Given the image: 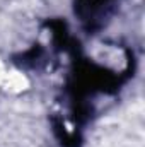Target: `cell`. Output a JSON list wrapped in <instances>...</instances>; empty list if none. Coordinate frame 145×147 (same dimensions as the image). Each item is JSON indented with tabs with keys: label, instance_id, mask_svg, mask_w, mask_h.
<instances>
[{
	"label": "cell",
	"instance_id": "1",
	"mask_svg": "<svg viewBox=\"0 0 145 147\" xmlns=\"http://www.w3.org/2000/svg\"><path fill=\"white\" fill-rule=\"evenodd\" d=\"M3 75H5V70H3V67H2V63H0V87H2V80H3Z\"/></svg>",
	"mask_w": 145,
	"mask_h": 147
}]
</instances>
